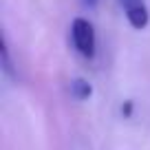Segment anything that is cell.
<instances>
[{"mask_svg": "<svg viewBox=\"0 0 150 150\" xmlns=\"http://www.w3.org/2000/svg\"><path fill=\"white\" fill-rule=\"evenodd\" d=\"M84 2H86V5H91V7L95 5V0H84Z\"/></svg>", "mask_w": 150, "mask_h": 150, "instance_id": "cell-4", "label": "cell"}, {"mask_svg": "<svg viewBox=\"0 0 150 150\" xmlns=\"http://www.w3.org/2000/svg\"><path fill=\"white\" fill-rule=\"evenodd\" d=\"M71 40H73L75 51L84 57L95 55V47H97V38H95V29L86 18H75L71 24Z\"/></svg>", "mask_w": 150, "mask_h": 150, "instance_id": "cell-1", "label": "cell"}, {"mask_svg": "<svg viewBox=\"0 0 150 150\" xmlns=\"http://www.w3.org/2000/svg\"><path fill=\"white\" fill-rule=\"evenodd\" d=\"M124 13H126V20L130 22L132 29H146L150 22V13H148V7H146L144 0H119Z\"/></svg>", "mask_w": 150, "mask_h": 150, "instance_id": "cell-2", "label": "cell"}, {"mask_svg": "<svg viewBox=\"0 0 150 150\" xmlns=\"http://www.w3.org/2000/svg\"><path fill=\"white\" fill-rule=\"evenodd\" d=\"M71 93H73L75 99H88L91 95H93V86H91L86 80L77 77V80L71 82Z\"/></svg>", "mask_w": 150, "mask_h": 150, "instance_id": "cell-3", "label": "cell"}]
</instances>
